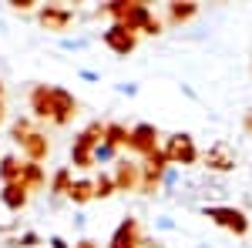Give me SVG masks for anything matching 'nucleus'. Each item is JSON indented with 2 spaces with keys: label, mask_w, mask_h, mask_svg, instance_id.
Instances as JSON below:
<instances>
[{
  "label": "nucleus",
  "mask_w": 252,
  "mask_h": 248,
  "mask_svg": "<svg viewBox=\"0 0 252 248\" xmlns=\"http://www.w3.org/2000/svg\"><path fill=\"white\" fill-rule=\"evenodd\" d=\"M212 218H219L222 225H232L235 231H246V221H242V215L239 211H209Z\"/></svg>",
  "instance_id": "nucleus-1"
},
{
  "label": "nucleus",
  "mask_w": 252,
  "mask_h": 248,
  "mask_svg": "<svg viewBox=\"0 0 252 248\" xmlns=\"http://www.w3.org/2000/svg\"><path fill=\"white\" fill-rule=\"evenodd\" d=\"M212 168H232V158L225 148H215L212 151Z\"/></svg>",
  "instance_id": "nucleus-2"
}]
</instances>
